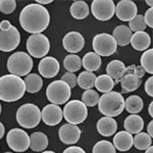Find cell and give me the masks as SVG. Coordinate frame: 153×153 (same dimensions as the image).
Listing matches in <instances>:
<instances>
[{
    "label": "cell",
    "mask_w": 153,
    "mask_h": 153,
    "mask_svg": "<svg viewBox=\"0 0 153 153\" xmlns=\"http://www.w3.org/2000/svg\"><path fill=\"white\" fill-rule=\"evenodd\" d=\"M50 23V14L48 9L37 3L25 6L19 14V24L25 31L35 34H41L48 28Z\"/></svg>",
    "instance_id": "cell-1"
},
{
    "label": "cell",
    "mask_w": 153,
    "mask_h": 153,
    "mask_svg": "<svg viewBox=\"0 0 153 153\" xmlns=\"http://www.w3.org/2000/svg\"><path fill=\"white\" fill-rule=\"evenodd\" d=\"M26 93V86L22 78L13 75L0 76V100L14 102L21 99Z\"/></svg>",
    "instance_id": "cell-2"
},
{
    "label": "cell",
    "mask_w": 153,
    "mask_h": 153,
    "mask_svg": "<svg viewBox=\"0 0 153 153\" xmlns=\"http://www.w3.org/2000/svg\"><path fill=\"white\" fill-rule=\"evenodd\" d=\"M97 105L102 114L108 117H114L124 111L125 99L120 93L111 91L100 96Z\"/></svg>",
    "instance_id": "cell-3"
},
{
    "label": "cell",
    "mask_w": 153,
    "mask_h": 153,
    "mask_svg": "<svg viewBox=\"0 0 153 153\" xmlns=\"http://www.w3.org/2000/svg\"><path fill=\"white\" fill-rule=\"evenodd\" d=\"M33 68V59L24 51L12 53L7 59V70L10 75L18 76H26Z\"/></svg>",
    "instance_id": "cell-4"
},
{
    "label": "cell",
    "mask_w": 153,
    "mask_h": 153,
    "mask_svg": "<svg viewBox=\"0 0 153 153\" xmlns=\"http://www.w3.org/2000/svg\"><path fill=\"white\" fill-rule=\"evenodd\" d=\"M16 122L25 129H33L40 124L41 110L33 103H26L19 106L16 111Z\"/></svg>",
    "instance_id": "cell-5"
},
{
    "label": "cell",
    "mask_w": 153,
    "mask_h": 153,
    "mask_svg": "<svg viewBox=\"0 0 153 153\" xmlns=\"http://www.w3.org/2000/svg\"><path fill=\"white\" fill-rule=\"evenodd\" d=\"M62 115L68 124L80 125L86 120L88 117V109L81 100L68 101L62 110Z\"/></svg>",
    "instance_id": "cell-6"
},
{
    "label": "cell",
    "mask_w": 153,
    "mask_h": 153,
    "mask_svg": "<svg viewBox=\"0 0 153 153\" xmlns=\"http://www.w3.org/2000/svg\"><path fill=\"white\" fill-rule=\"evenodd\" d=\"M46 96L51 104L61 105L68 102L71 98V88L61 80L51 82L46 89Z\"/></svg>",
    "instance_id": "cell-7"
},
{
    "label": "cell",
    "mask_w": 153,
    "mask_h": 153,
    "mask_svg": "<svg viewBox=\"0 0 153 153\" xmlns=\"http://www.w3.org/2000/svg\"><path fill=\"white\" fill-rule=\"evenodd\" d=\"M26 47L30 56L35 58H43L50 50V42L43 34H35L28 38Z\"/></svg>",
    "instance_id": "cell-8"
},
{
    "label": "cell",
    "mask_w": 153,
    "mask_h": 153,
    "mask_svg": "<svg viewBox=\"0 0 153 153\" xmlns=\"http://www.w3.org/2000/svg\"><path fill=\"white\" fill-rule=\"evenodd\" d=\"M93 49L99 56H110L117 50V44L113 37L109 34H98L93 39Z\"/></svg>",
    "instance_id": "cell-9"
},
{
    "label": "cell",
    "mask_w": 153,
    "mask_h": 153,
    "mask_svg": "<svg viewBox=\"0 0 153 153\" xmlns=\"http://www.w3.org/2000/svg\"><path fill=\"white\" fill-rule=\"evenodd\" d=\"M6 143L12 151L23 153L30 147V137L24 130L16 128L7 133Z\"/></svg>",
    "instance_id": "cell-10"
},
{
    "label": "cell",
    "mask_w": 153,
    "mask_h": 153,
    "mask_svg": "<svg viewBox=\"0 0 153 153\" xmlns=\"http://www.w3.org/2000/svg\"><path fill=\"white\" fill-rule=\"evenodd\" d=\"M115 4L112 0H93L91 12L98 21H109L114 16Z\"/></svg>",
    "instance_id": "cell-11"
},
{
    "label": "cell",
    "mask_w": 153,
    "mask_h": 153,
    "mask_svg": "<svg viewBox=\"0 0 153 153\" xmlns=\"http://www.w3.org/2000/svg\"><path fill=\"white\" fill-rule=\"evenodd\" d=\"M21 43V34L14 26L8 31H0V51L10 52L13 51Z\"/></svg>",
    "instance_id": "cell-12"
},
{
    "label": "cell",
    "mask_w": 153,
    "mask_h": 153,
    "mask_svg": "<svg viewBox=\"0 0 153 153\" xmlns=\"http://www.w3.org/2000/svg\"><path fill=\"white\" fill-rule=\"evenodd\" d=\"M63 48L71 54H76L80 52L85 46V39L83 35L79 32L71 31L68 32L62 39Z\"/></svg>",
    "instance_id": "cell-13"
},
{
    "label": "cell",
    "mask_w": 153,
    "mask_h": 153,
    "mask_svg": "<svg viewBox=\"0 0 153 153\" xmlns=\"http://www.w3.org/2000/svg\"><path fill=\"white\" fill-rule=\"evenodd\" d=\"M137 5L132 0H120L115 5L114 14H117V18L120 21L131 22L137 16Z\"/></svg>",
    "instance_id": "cell-14"
},
{
    "label": "cell",
    "mask_w": 153,
    "mask_h": 153,
    "mask_svg": "<svg viewBox=\"0 0 153 153\" xmlns=\"http://www.w3.org/2000/svg\"><path fill=\"white\" fill-rule=\"evenodd\" d=\"M62 109L58 105L47 104L41 111V120L47 126L53 127L58 125L62 120Z\"/></svg>",
    "instance_id": "cell-15"
},
{
    "label": "cell",
    "mask_w": 153,
    "mask_h": 153,
    "mask_svg": "<svg viewBox=\"0 0 153 153\" xmlns=\"http://www.w3.org/2000/svg\"><path fill=\"white\" fill-rule=\"evenodd\" d=\"M38 70L40 75L43 78L51 79L54 78L55 76H57L59 70H60V65H59V61L55 57L45 56L39 62Z\"/></svg>",
    "instance_id": "cell-16"
},
{
    "label": "cell",
    "mask_w": 153,
    "mask_h": 153,
    "mask_svg": "<svg viewBox=\"0 0 153 153\" xmlns=\"http://www.w3.org/2000/svg\"><path fill=\"white\" fill-rule=\"evenodd\" d=\"M59 140L66 145H74L80 140L81 130L78 126L65 124L59 128Z\"/></svg>",
    "instance_id": "cell-17"
},
{
    "label": "cell",
    "mask_w": 153,
    "mask_h": 153,
    "mask_svg": "<svg viewBox=\"0 0 153 153\" xmlns=\"http://www.w3.org/2000/svg\"><path fill=\"white\" fill-rule=\"evenodd\" d=\"M133 144H134L133 135H131L130 133L126 132V131H120V132L117 133V135H114V137H113L112 145L118 151H129L133 147Z\"/></svg>",
    "instance_id": "cell-18"
},
{
    "label": "cell",
    "mask_w": 153,
    "mask_h": 153,
    "mask_svg": "<svg viewBox=\"0 0 153 153\" xmlns=\"http://www.w3.org/2000/svg\"><path fill=\"white\" fill-rule=\"evenodd\" d=\"M126 68L127 66L125 65V63L123 61L118 60V59H114V60H111L110 62H108V65H106V73H107L106 75L109 76L112 79L115 85L127 74Z\"/></svg>",
    "instance_id": "cell-19"
},
{
    "label": "cell",
    "mask_w": 153,
    "mask_h": 153,
    "mask_svg": "<svg viewBox=\"0 0 153 153\" xmlns=\"http://www.w3.org/2000/svg\"><path fill=\"white\" fill-rule=\"evenodd\" d=\"M98 133L103 137H110L114 135L117 130V123L113 117H101L96 125Z\"/></svg>",
    "instance_id": "cell-20"
},
{
    "label": "cell",
    "mask_w": 153,
    "mask_h": 153,
    "mask_svg": "<svg viewBox=\"0 0 153 153\" xmlns=\"http://www.w3.org/2000/svg\"><path fill=\"white\" fill-rule=\"evenodd\" d=\"M131 45L137 51H146L151 44V38L146 32H137L132 34L130 40Z\"/></svg>",
    "instance_id": "cell-21"
},
{
    "label": "cell",
    "mask_w": 153,
    "mask_h": 153,
    "mask_svg": "<svg viewBox=\"0 0 153 153\" xmlns=\"http://www.w3.org/2000/svg\"><path fill=\"white\" fill-rule=\"evenodd\" d=\"M124 127L126 132L132 134H139L144 128V120L138 114H131L126 117L124 122Z\"/></svg>",
    "instance_id": "cell-22"
},
{
    "label": "cell",
    "mask_w": 153,
    "mask_h": 153,
    "mask_svg": "<svg viewBox=\"0 0 153 153\" xmlns=\"http://www.w3.org/2000/svg\"><path fill=\"white\" fill-rule=\"evenodd\" d=\"M30 137V148L35 152H43L48 146V137L42 132H35Z\"/></svg>",
    "instance_id": "cell-23"
},
{
    "label": "cell",
    "mask_w": 153,
    "mask_h": 153,
    "mask_svg": "<svg viewBox=\"0 0 153 153\" xmlns=\"http://www.w3.org/2000/svg\"><path fill=\"white\" fill-rule=\"evenodd\" d=\"M111 36L117 42V45L127 46L128 44H130L131 37H132V31L129 29V27L125 26V25H120V26H117L113 30Z\"/></svg>",
    "instance_id": "cell-24"
},
{
    "label": "cell",
    "mask_w": 153,
    "mask_h": 153,
    "mask_svg": "<svg viewBox=\"0 0 153 153\" xmlns=\"http://www.w3.org/2000/svg\"><path fill=\"white\" fill-rule=\"evenodd\" d=\"M26 91L31 94L38 93L43 87V79L37 74H29L24 80Z\"/></svg>",
    "instance_id": "cell-25"
},
{
    "label": "cell",
    "mask_w": 153,
    "mask_h": 153,
    "mask_svg": "<svg viewBox=\"0 0 153 153\" xmlns=\"http://www.w3.org/2000/svg\"><path fill=\"white\" fill-rule=\"evenodd\" d=\"M101 62H102L101 57L95 52L86 53L82 58V66H84V68L87 71H91V73L99 70Z\"/></svg>",
    "instance_id": "cell-26"
},
{
    "label": "cell",
    "mask_w": 153,
    "mask_h": 153,
    "mask_svg": "<svg viewBox=\"0 0 153 153\" xmlns=\"http://www.w3.org/2000/svg\"><path fill=\"white\" fill-rule=\"evenodd\" d=\"M70 12L74 19H84L90 13L88 4L85 1H75L71 5Z\"/></svg>",
    "instance_id": "cell-27"
},
{
    "label": "cell",
    "mask_w": 153,
    "mask_h": 153,
    "mask_svg": "<svg viewBox=\"0 0 153 153\" xmlns=\"http://www.w3.org/2000/svg\"><path fill=\"white\" fill-rule=\"evenodd\" d=\"M124 92H133L141 86L142 80L136 78L133 74H126L120 81Z\"/></svg>",
    "instance_id": "cell-28"
},
{
    "label": "cell",
    "mask_w": 153,
    "mask_h": 153,
    "mask_svg": "<svg viewBox=\"0 0 153 153\" xmlns=\"http://www.w3.org/2000/svg\"><path fill=\"white\" fill-rule=\"evenodd\" d=\"M144 107L142 98L138 95H131L125 101V108L131 114H137Z\"/></svg>",
    "instance_id": "cell-29"
},
{
    "label": "cell",
    "mask_w": 153,
    "mask_h": 153,
    "mask_svg": "<svg viewBox=\"0 0 153 153\" xmlns=\"http://www.w3.org/2000/svg\"><path fill=\"white\" fill-rule=\"evenodd\" d=\"M99 92L101 93H108L111 92L113 87H114V82L109 76L107 75H100L96 76L95 80V86Z\"/></svg>",
    "instance_id": "cell-30"
},
{
    "label": "cell",
    "mask_w": 153,
    "mask_h": 153,
    "mask_svg": "<svg viewBox=\"0 0 153 153\" xmlns=\"http://www.w3.org/2000/svg\"><path fill=\"white\" fill-rule=\"evenodd\" d=\"M63 66L68 73L75 74L82 68V58L76 54H68L63 59Z\"/></svg>",
    "instance_id": "cell-31"
},
{
    "label": "cell",
    "mask_w": 153,
    "mask_h": 153,
    "mask_svg": "<svg viewBox=\"0 0 153 153\" xmlns=\"http://www.w3.org/2000/svg\"><path fill=\"white\" fill-rule=\"evenodd\" d=\"M78 85L84 90H91L95 86L96 76L91 71H82L78 76Z\"/></svg>",
    "instance_id": "cell-32"
},
{
    "label": "cell",
    "mask_w": 153,
    "mask_h": 153,
    "mask_svg": "<svg viewBox=\"0 0 153 153\" xmlns=\"http://www.w3.org/2000/svg\"><path fill=\"white\" fill-rule=\"evenodd\" d=\"M134 140V146L138 150H146L150 146H152V138L150 137L147 133H139L136 134V136L133 138Z\"/></svg>",
    "instance_id": "cell-33"
},
{
    "label": "cell",
    "mask_w": 153,
    "mask_h": 153,
    "mask_svg": "<svg viewBox=\"0 0 153 153\" xmlns=\"http://www.w3.org/2000/svg\"><path fill=\"white\" fill-rule=\"evenodd\" d=\"M141 68L145 71V73H149L150 75L153 74V49H147L141 55L140 58Z\"/></svg>",
    "instance_id": "cell-34"
},
{
    "label": "cell",
    "mask_w": 153,
    "mask_h": 153,
    "mask_svg": "<svg viewBox=\"0 0 153 153\" xmlns=\"http://www.w3.org/2000/svg\"><path fill=\"white\" fill-rule=\"evenodd\" d=\"M99 97L100 96L98 94L97 91L93 90V89H91V90H86L82 95V102L86 106L93 107V106L97 105Z\"/></svg>",
    "instance_id": "cell-35"
},
{
    "label": "cell",
    "mask_w": 153,
    "mask_h": 153,
    "mask_svg": "<svg viewBox=\"0 0 153 153\" xmlns=\"http://www.w3.org/2000/svg\"><path fill=\"white\" fill-rule=\"evenodd\" d=\"M92 153H117V150L113 147L112 143L106 140H101L94 145Z\"/></svg>",
    "instance_id": "cell-36"
},
{
    "label": "cell",
    "mask_w": 153,
    "mask_h": 153,
    "mask_svg": "<svg viewBox=\"0 0 153 153\" xmlns=\"http://www.w3.org/2000/svg\"><path fill=\"white\" fill-rule=\"evenodd\" d=\"M146 24L144 22V18L142 14H137L131 22H129V29L132 32H144L146 29Z\"/></svg>",
    "instance_id": "cell-37"
},
{
    "label": "cell",
    "mask_w": 153,
    "mask_h": 153,
    "mask_svg": "<svg viewBox=\"0 0 153 153\" xmlns=\"http://www.w3.org/2000/svg\"><path fill=\"white\" fill-rule=\"evenodd\" d=\"M16 8V0H0V11L4 14H10Z\"/></svg>",
    "instance_id": "cell-38"
},
{
    "label": "cell",
    "mask_w": 153,
    "mask_h": 153,
    "mask_svg": "<svg viewBox=\"0 0 153 153\" xmlns=\"http://www.w3.org/2000/svg\"><path fill=\"white\" fill-rule=\"evenodd\" d=\"M61 81L68 84L71 89L75 88L76 86V84H78V78H76V76L73 73H65V75L61 76Z\"/></svg>",
    "instance_id": "cell-39"
},
{
    "label": "cell",
    "mask_w": 153,
    "mask_h": 153,
    "mask_svg": "<svg viewBox=\"0 0 153 153\" xmlns=\"http://www.w3.org/2000/svg\"><path fill=\"white\" fill-rule=\"evenodd\" d=\"M144 18V22L146 24V26H148L149 28H153V8L150 7L148 10L145 12V16H143Z\"/></svg>",
    "instance_id": "cell-40"
},
{
    "label": "cell",
    "mask_w": 153,
    "mask_h": 153,
    "mask_svg": "<svg viewBox=\"0 0 153 153\" xmlns=\"http://www.w3.org/2000/svg\"><path fill=\"white\" fill-rule=\"evenodd\" d=\"M145 91L150 97L153 96V76H150L145 82Z\"/></svg>",
    "instance_id": "cell-41"
},
{
    "label": "cell",
    "mask_w": 153,
    "mask_h": 153,
    "mask_svg": "<svg viewBox=\"0 0 153 153\" xmlns=\"http://www.w3.org/2000/svg\"><path fill=\"white\" fill-rule=\"evenodd\" d=\"M62 153H86V151L79 146H71L66 148Z\"/></svg>",
    "instance_id": "cell-42"
},
{
    "label": "cell",
    "mask_w": 153,
    "mask_h": 153,
    "mask_svg": "<svg viewBox=\"0 0 153 153\" xmlns=\"http://www.w3.org/2000/svg\"><path fill=\"white\" fill-rule=\"evenodd\" d=\"M133 75H134L136 78L140 79V80H142V78L145 76V71L143 70V68H141L140 65H136L135 70H134V73H133Z\"/></svg>",
    "instance_id": "cell-43"
},
{
    "label": "cell",
    "mask_w": 153,
    "mask_h": 153,
    "mask_svg": "<svg viewBox=\"0 0 153 153\" xmlns=\"http://www.w3.org/2000/svg\"><path fill=\"white\" fill-rule=\"evenodd\" d=\"M11 26L12 25L9 23V21H7V19H4V21H2L1 23H0V29H1V31H8Z\"/></svg>",
    "instance_id": "cell-44"
},
{
    "label": "cell",
    "mask_w": 153,
    "mask_h": 153,
    "mask_svg": "<svg viewBox=\"0 0 153 153\" xmlns=\"http://www.w3.org/2000/svg\"><path fill=\"white\" fill-rule=\"evenodd\" d=\"M147 132H148V135L152 138L153 137V122L152 120L147 126Z\"/></svg>",
    "instance_id": "cell-45"
},
{
    "label": "cell",
    "mask_w": 153,
    "mask_h": 153,
    "mask_svg": "<svg viewBox=\"0 0 153 153\" xmlns=\"http://www.w3.org/2000/svg\"><path fill=\"white\" fill-rule=\"evenodd\" d=\"M4 134H5V128H4L3 124L0 122V140L2 139V137L4 136Z\"/></svg>",
    "instance_id": "cell-46"
},
{
    "label": "cell",
    "mask_w": 153,
    "mask_h": 153,
    "mask_svg": "<svg viewBox=\"0 0 153 153\" xmlns=\"http://www.w3.org/2000/svg\"><path fill=\"white\" fill-rule=\"evenodd\" d=\"M135 68H136L135 65H130V66H127V68H126V70H127V74H133V73H134Z\"/></svg>",
    "instance_id": "cell-47"
},
{
    "label": "cell",
    "mask_w": 153,
    "mask_h": 153,
    "mask_svg": "<svg viewBox=\"0 0 153 153\" xmlns=\"http://www.w3.org/2000/svg\"><path fill=\"white\" fill-rule=\"evenodd\" d=\"M52 2V0H37V4H40V5H42V4H49Z\"/></svg>",
    "instance_id": "cell-48"
},
{
    "label": "cell",
    "mask_w": 153,
    "mask_h": 153,
    "mask_svg": "<svg viewBox=\"0 0 153 153\" xmlns=\"http://www.w3.org/2000/svg\"><path fill=\"white\" fill-rule=\"evenodd\" d=\"M148 112H149V115L150 117H153V103L151 102L149 104V107H148Z\"/></svg>",
    "instance_id": "cell-49"
},
{
    "label": "cell",
    "mask_w": 153,
    "mask_h": 153,
    "mask_svg": "<svg viewBox=\"0 0 153 153\" xmlns=\"http://www.w3.org/2000/svg\"><path fill=\"white\" fill-rule=\"evenodd\" d=\"M146 4H147L148 6L152 7V5H153V1H152V0H146Z\"/></svg>",
    "instance_id": "cell-50"
},
{
    "label": "cell",
    "mask_w": 153,
    "mask_h": 153,
    "mask_svg": "<svg viewBox=\"0 0 153 153\" xmlns=\"http://www.w3.org/2000/svg\"><path fill=\"white\" fill-rule=\"evenodd\" d=\"M145 153H153V147L150 146L148 149H146V151H145Z\"/></svg>",
    "instance_id": "cell-51"
},
{
    "label": "cell",
    "mask_w": 153,
    "mask_h": 153,
    "mask_svg": "<svg viewBox=\"0 0 153 153\" xmlns=\"http://www.w3.org/2000/svg\"><path fill=\"white\" fill-rule=\"evenodd\" d=\"M41 153H55V152H54V151H43Z\"/></svg>",
    "instance_id": "cell-52"
},
{
    "label": "cell",
    "mask_w": 153,
    "mask_h": 153,
    "mask_svg": "<svg viewBox=\"0 0 153 153\" xmlns=\"http://www.w3.org/2000/svg\"><path fill=\"white\" fill-rule=\"evenodd\" d=\"M1 110H2V107H1V103H0V114H1Z\"/></svg>",
    "instance_id": "cell-53"
},
{
    "label": "cell",
    "mask_w": 153,
    "mask_h": 153,
    "mask_svg": "<svg viewBox=\"0 0 153 153\" xmlns=\"http://www.w3.org/2000/svg\"><path fill=\"white\" fill-rule=\"evenodd\" d=\"M4 153H13V152H4Z\"/></svg>",
    "instance_id": "cell-54"
},
{
    "label": "cell",
    "mask_w": 153,
    "mask_h": 153,
    "mask_svg": "<svg viewBox=\"0 0 153 153\" xmlns=\"http://www.w3.org/2000/svg\"><path fill=\"white\" fill-rule=\"evenodd\" d=\"M0 31H1V29H0Z\"/></svg>",
    "instance_id": "cell-55"
}]
</instances>
